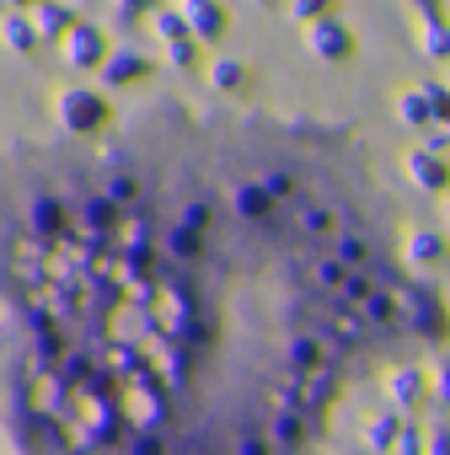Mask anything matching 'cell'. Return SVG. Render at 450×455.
<instances>
[{
	"instance_id": "obj_1",
	"label": "cell",
	"mask_w": 450,
	"mask_h": 455,
	"mask_svg": "<svg viewBox=\"0 0 450 455\" xmlns=\"http://www.w3.org/2000/svg\"><path fill=\"white\" fill-rule=\"evenodd\" d=\"M434 338L354 129L156 97L0 156L12 455H317L343 391Z\"/></svg>"
},
{
	"instance_id": "obj_2",
	"label": "cell",
	"mask_w": 450,
	"mask_h": 455,
	"mask_svg": "<svg viewBox=\"0 0 450 455\" xmlns=\"http://www.w3.org/2000/svg\"><path fill=\"white\" fill-rule=\"evenodd\" d=\"M54 118H60L65 140H86V134L108 129V97L102 92H86V86H65L54 97Z\"/></svg>"
},
{
	"instance_id": "obj_3",
	"label": "cell",
	"mask_w": 450,
	"mask_h": 455,
	"mask_svg": "<svg viewBox=\"0 0 450 455\" xmlns=\"http://www.w3.org/2000/svg\"><path fill=\"white\" fill-rule=\"evenodd\" d=\"M65 65H76V70H102V65H108V38H102L97 22H76V28H70V38H65Z\"/></svg>"
},
{
	"instance_id": "obj_4",
	"label": "cell",
	"mask_w": 450,
	"mask_h": 455,
	"mask_svg": "<svg viewBox=\"0 0 450 455\" xmlns=\"http://www.w3.org/2000/svg\"><path fill=\"white\" fill-rule=\"evenodd\" d=\"M306 44H311L317 60H343V54L354 49V38H349L343 22H311V28H306Z\"/></svg>"
},
{
	"instance_id": "obj_5",
	"label": "cell",
	"mask_w": 450,
	"mask_h": 455,
	"mask_svg": "<svg viewBox=\"0 0 450 455\" xmlns=\"http://www.w3.org/2000/svg\"><path fill=\"white\" fill-rule=\"evenodd\" d=\"M108 86H129V81H140V76H150V60L145 54H134V49H118V54H108V65L97 70Z\"/></svg>"
},
{
	"instance_id": "obj_6",
	"label": "cell",
	"mask_w": 450,
	"mask_h": 455,
	"mask_svg": "<svg viewBox=\"0 0 450 455\" xmlns=\"http://www.w3.org/2000/svg\"><path fill=\"white\" fill-rule=\"evenodd\" d=\"M0 44H6L12 54H33V49H38L33 17H22V12H0Z\"/></svg>"
},
{
	"instance_id": "obj_7",
	"label": "cell",
	"mask_w": 450,
	"mask_h": 455,
	"mask_svg": "<svg viewBox=\"0 0 450 455\" xmlns=\"http://www.w3.org/2000/svg\"><path fill=\"white\" fill-rule=\"evenodd\" d=\"M177 12H182L188 33H193V38H204V44L225 33V12H220V6H198V0H193V6H177Z\"/></svg>"
},
{
	"instance_id": "obj_8",
	"label": "cell",
	"mask_w": 450,
	"mask_h": 455,
	"mask_svg": "<svg viewBox=\"0 0 450 455\" xmlns=\"http://www.w3.org/2000/svg\"><path fill=\"white\" fill-rule=\"evenodd\" d=\"M242 81H247L242 60H214V65H209V86H214V92H237Z\"/></svg>"
},
{
	"instance_id": "obj_9",
	"label": "cell",
	"mask_w": 450,
	"mask_h": 455,
	"mask_svg": "<svg viewBox=\"0 0 450 455\" xmlns=\"http://www.w3.org/2000/svg\"><path fill=\"white\" fill-rule=\"evenodd\" d=\"M33 28H38V38H54V33H65V38H70V28H76V22H70V12H65V6H44V12H33Z\"/></svg>"
},
{
	"instance_id": "obj_10",
	"label": "cell",
	"mask_w": 450,
	"mask_h": 455,
	"mask_svg": "<svg viewBox=\"0 0 450 455\" xmlns=\"http://www.w3.org/2000/svg\"><path fill=\"white\" fill-rule=\"evenodd\" d=\"M156 33H161V44H166V49L193 38V33H188V22H182V12H156Z\"/></svg>"
}]
</instances>
